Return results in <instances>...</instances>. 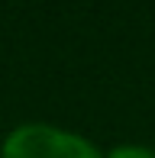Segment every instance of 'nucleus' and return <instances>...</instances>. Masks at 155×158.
I'll return each instance as SVG.
<instances>
[{
  "mask_svg": "<svg viewBox=\"0 0 155 158\" xmlns=\"http://www.w3.org/2000/svg\"><path fill=\"white\" fill-rule=\"evenodd\" d=\"M107 158H155V152L152 148H142V145H119Z\"/></svg>",
  "mask_w": 155,
  "mask_h": 158,
  "instance_id": "nucleus-2",
  "label": "nucleus"
},
{
  "mask_svg": "<svg viewBox=\"0 0 155 158\" xmlns=\"http://www.w3.org/2000/svg\"><path fill=\"white\" fill-rule=\"evenodd\" d=\"M0 158H100V155L87 139L74 132H61L45 123H29L6 135Z\"/></svg>",
  "mask_w": 155,
  "mask_h": 158,
  "instance_id": "nucleus-1",
  "label": "nucleus"
}]
</instances>
